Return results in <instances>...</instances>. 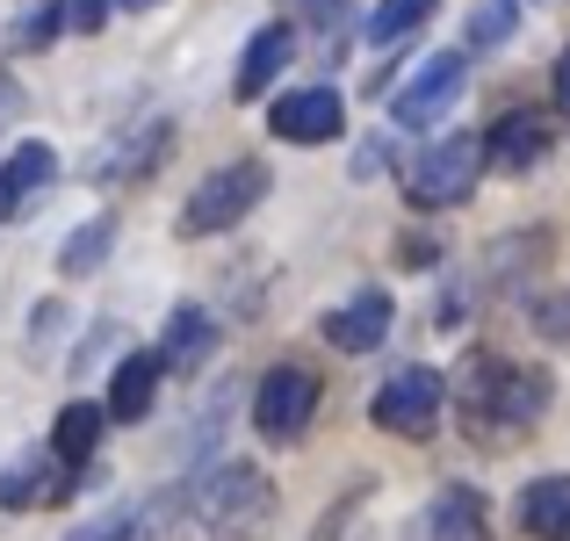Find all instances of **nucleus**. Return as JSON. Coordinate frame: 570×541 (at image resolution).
Masks as SVG:
<instances>
[{
    "label": "nucleus",
    "instance_id": "f257e3e1",
    "mask_svg": "<svg viewBox=\"0 0 570 541\" xmlns=\"http://www.w3.org/2000/svg\"><path fill=\"white\" fill-rule=\"evenodd\" d=\"M462 426L476 441H513V433H534L549 412V375L542 368H520V361L499 354H470L462 361Z\"/></svg>",
    "mask_w": 570,
    "mask_h": 541
},
{
    "label": "nucleus",
    "instance_id": "f03ea898",
    "mask_svg": "<svg viewBox=\"0 0 570 541\" xmlns=\"http://www.w3.org/2000/svg\"><path fill=\"white\" fill-rule=\"evenodd\" d=\"M195 520L209 528V541H261L275 528V484L253 462H224L203 491H195Z\"/></svg>",
    "mask_w": 570,
    "mask_h": 541
},
{
    "label": "nucleus",
    "instance_id": "7ed1b4c3",
    "mask_svg": "<svg viewBox=\"0 0 570 541\" xmlns=\"http://www.w3.org/2000/svg\"><path fill=\"white\" fill-rule=\"evenodd\" d=\"M261 195H267V167H261V159H232V167H217L181 203V238H209V232L246 224L253 209H261Z\"/></svg>",
    "mask_w": 570,
    "mask_h": 541
},
{
    "label": "nucleus",
    "instance_id": "20e7f679",
    "mask_svg": "<svg viewBox=\"0 0 570 541\" xmlns=\"http://www.w3.org/2000/svg\"><path fill=\"white\" fill-rule=\"evenodd\" d=\"M491 167V145L484 138H441V145H426V153L412 159V174H404V195H412L419 209H455V203H470V188H476V174Z\"/></svg>",
    "mask_w": 570,
    "mask_h": 541
},
{
    "label": "nucleus",
    "instance_id": "39448f33",
    "mask_svg": "<svg viewBox=\"0 0 570 541\" xmlns=\"http://www.w3.org/2000/svg\"><path fill=\"white\" fill-rule=\"evenodd\" d=\"M441 397H448L441 375L419 368V361H404V368L376 390V404H368V412H376V426L397 433V441H426V433L441 426Z\"/></svg>",
    "mask_w": 570,
    "mask_h": 541
},
{
    "label": "nucleus",
    "instance_id": "423d86ee",
    "mask_svg": "<svg viewBox=\"0 0 570 541\" xmlns=\"http://www.w3.org/2000/svg\"><path fill=\"white\" fill-rule=\"evenodd\" d=\"M462 80H470V51H433L426 66L412 72V80L390 95V116H397V130H433L448 109L462 101Z\"/></svg>",
    "mask_w": 570,
    "mask_h": 541
},
{
    "label": "nucleus",
    "instance_id": "0eeeda50",
    "mask_svg": "<svg viewBox=\"0 0 570 541\" xmlns=\"http://www.w3.org/2000/svg\"><path fill=\"white\" fill-rule=\"evenodd\" d=\"M318 419V375L304 361H282V368L261 375V397H253V426L267 441H296V433Z\"/></svg>",
    "mask_w": 570,
    "mask_h": 541
},
{
    "label": "nucleus",
    "instance_id": "6e6552de",
    "mask_svg": "<svg viewBox=\"0 0 570 541\" xmlns=\"http://www.w3.org/2000/svg\"><path fill=\"white\" fill-rule=\"evenodd\" d=\"M267 130H275L282 145H333L340 130H347V101H340L333 87H296V95H282L275 109H267Z\"/></svg>",
    "mask_w": 570,
    "mask_h": 541
},
{
    "label": "nucleus",
    "instance_id": "1a4fd4ad",
    "mask_svg": "<svg viewBox=\"0 0 570 541\" xmlns=\"http://www.w3.org/2000/svg\"><path fill=\"white\" fill-rule=\"evenodd\" d=\"M325 340H333L340 354H376L390 340V296L362 289V296H347L340 311H325Z\"/></svg>",
    "mask_w": 570,
    "mask_h": 541
},
{
    "label": "nucleus",
    "instance_id": "9d476101",
    "mask_svg": "<svg viewBox=\"0 0 570 541\" xmlns=\"http://www.w3.org/2000/svg\"><path fill=\"white\" fill-rule=\"evenodd\" d=\"M484 145H491V167L528 174V167H542V159H549V116L513 109V116H499V130H491Z\"/></svg>",
    "mask_w": 570,
    "mask_h": 541
},
{
    "label": "nucleus",
    "instance_id": "9b49d317",
    "mask_svg": "<svg viewBox=\"0 0 570 541\" xmlns=\"http://www.w3.org/2000/svg\"><path fill=\"white\" fill-rule=\"evenodd\" d=\"M159 375H167V361L159 354H124L109 375V419H124V426H138L145 412H153L159 397Z\"/></svg>",
    "mask_w": 570,
    "mask_h": 541
},
{
    "label": "nucleus",
    "instance_id": "f8f14e48",
    "mask_svg": "<svg viewBox=\"0 0 570 541\" xmlns=\"http://www.w3.org/2000/svg\"><path fill=\"white\" fill-rule=\"evenodd\" d=\"M289 51H296V29H289V22H267L261 37L246 43V58H238L232 95H238V101H261V95H267V80H275V72L289 66Z\"/></svg>",
    "mask_w": 570,
    "mask_h": 541
},
{
    "label": "nucleus",
    "instance_id": "ddd939ff",
    "mask_svg": "<svg viewBox=\"0 0 570 541\" xmlns=\"http://www.w3.org/2000/svg\"><path fill=\"white\" fill-rule=\"evenodd\" d=\"M72 491V470L58 455H29L14 476H0V505L8 513H29V505H51V499H66Z\"/></svg>",
    "mask_w": 570,
    "mask_h": 541
},
{
    "label": "nucleus",
    "instance_id": "4468645a",
    "mask_svg": "<svg viewBox=\"0 0 570 541\" xmlns=\"http://www.w3.org/2000/svg\"><path fill=\"white\" fill-rule=\"evenodd\" d=\"M520 534L570 541V476H534V484L520 491Z\"/></svg>",
    "mask_w": 570,
    "mask_h": 541
},
{
    "label": "nucleus",
    "instance_id": "2eb2a0df",
    "mask_svg": "<svg viewBox=\"0 0 570 541\" xmlns=\"http://www.w3.org/2000/svg\"><path fill=\"white\" fill-rule=\"evenodd\" d=\"M419 541H484V499L462 484H448L419 520Z\"/></svg>",
    "mask_w": 570,
    "mask_h": 541
},
{
    "label": "nucleus",
    "instance_id": "dca6fc26",
    "mask_svg": "<svg viewBox=\"0 0 570 541\" xmlns=\"http://www.w3.org/2000/svg\"><path fill=\"white\" fill-rule=\"evenodd\" d=\"M209 347H217V325H209V311L203 304H181L167 318V333H159V361H167V368H203L209 361Z\"/></svg>",
    "mask_w": 570,
    "mask_h": 541
},
{
    "label": "nucleus",
    "instance_id": "f3484780",
    "mask_svg": "<svg viewBox=\"0 0 570 541\" xmlns=\"http://www.w3.org/2000/svg\"><path fill=\"white\" fill-rule=\"evenodd\" d=\"M101 426H109V404H66L51 419V455L66 470H87V455L101 447Z\"/></svg>",
    "mask_w": 570,
    "mask_h": 541
},
{
    "label": "nucleus",
    "instance_id": "a211bd4d",
    "mask_svg": "<svg viewBox=\"0 0 570 541\" xmlns=\"http://www.w3.org/2000/svg\"><path fill=\"white\" fill-rule=\"evenodd\" d=\"M51 174H58L51 145H14L8 167H0V217H14V209H22V203H29V195H37Z\"/></svg>",
    "mask_w": 570,
    "mask_h": 541
},
{
    "label": "nucleus",
    "instance_id": "6ab92c4d",
    "mask_svg": "<svg viewBox=\"0 0 570 541\" xmlns=\"http://www.w3.org/2000/svg\"><path fill=\"white\" fill-rule=\"evenodd\" d=\"M109 238H116V224H109V217H87L80 232L58 246V275H95V267L109 260Z\"/></svg>",
    "mask_w": 570,
    "mask_h": 541
},
{
    "label": "nucleus",
    "instance_id": "aec40b11",
    "mask_svg": "<svg viewBox=\"0 0 570 541\" xmlns=\"http://www.w3.org/2000/svg\"><path fill=\"white\" fill-rule=\"evenodd\" d=\"M159 153H167V124H145L130 145H116V153L101 159V180H138V174H153Z\"/></svg>",
    "mask_w": 570,
    "mask_h": 541
},
{
    "label": "nucleus",
    "instance_id": "412c9836",
    "mask_svg": "<svg viewBox=\"0 0 570 541\" xmlns=\"http://www.w3.org/2000/svg\"><path fill=\"white\" fill-rule=\"evenodd\" d=\"M433 8H441V0H376V14H368V43H404Z\"/></svg>",
    "mask_w": 570,
    "mask_h": 541
},
{
    "label": "nucleus",
    "instance_id": "4be33fe9",
    "mask_svg": "<svg viewBox=\"0 0 570 541\" xmlns=\"http://www.w3.org/2000/svg\"><path fill=\"white\" fill-rule=\"evenodd\" d=\"M58 22H66V0H22L8 43H14V51H43V43L58 37Z\"/></svg>",
    "mask_w": 570,
    "mask_h": 541
},
{
    "label": "nucleus",
    "instance_id": "5701e85b",
    "mask_svg": "<svg viewBox=\"0 0 570 541\" xmlns=\"http://www.w3.org/2000/svg\"><path fill=\"white\" fill-rule=\"evenodd\" d=\"M513 37V0H476L470 8V51H499Z\"/></svg>",
    "mask_w": 570,
    "mask_h": 541
},
{
    "label": "nucleus",
    "instance_id": "b1692460",
    "mask_svg": "<svg viewBox=\"0 0 570 541\" xmlns=\"http://www.w3.org/2000/svg\"><path fill=\"white\" fill-rule=\"evenodd\" d=\"M528 318H534V333H542V340H557V347H570V289H549V296H534V304H528Z\"/></svg>",
    "mask_w": 570,
    "mask_h": 541
},
{
    "label": "nucleus",
    "instance_id": "393cba45",
    "mask_svg": "<svg viewBox=\"0 0 570 541\" xmlns=\"http://www.w3.org/2000/svg\"><path fill=\"white\" fill-rule=\"evenodd\" d=\"M138 534V513L130 505H116V513H101V520H87V528H72L66 541H130Z\"/></svg>",
    "mask_w": 570,
    "mask_h": 541
},
{
    "label": "nucleus",
    "instance_id": "a878e982",
    "mask_svg": "<svg viewBox=\"0 0 570 541\" xmlns=\"http://www.w3.org/2000/svg\"><path fill=\"white\" fill-rule=\"evenodd\" d=\"M109 8L116 0H66V29L72 37H101V29H109Z\"/></svg>",
    "mask_w": 570,
    "mask_h": 541
},
{
    "label": "nucleus",
    "instance_id": "bb28decb",
    "mask_svg": "<svg viewBox=\"0 0 570 541\" xmlns=\"http://www.w3.org/2000/svg\"><path fill=\"white\" fill-rule=\"evenodd\" d=\"M296 8L318 14V22H340V14H347V0H296Z\"/></svg>",
    "mask_w": 570,
    "mask_h": 541
},
{
    "label": "nucleus",
    "instance_id": "cd10ccee",
    "mask_svg": "<svg viewBox=\"0 0 570 541\" xmlns=\"http://www.w3.org/2000/svg\"><path fill=\"white\" fill-rule=\"evenodd\" d=\"M557 109L570 116V43H563V58H557Z\"/></svg>",
    "mask_w": 570,
    "mask_h": 541
},
{
    "label": "nucleus",
    "instance_id": "c85d7f7f",
    "mask_svg": "<svg viewBox=\"0 0 570 541\" xmlns=\"http://www.w3.org/2000/svg\"><path fill=\"white\" fill-rule=\"evenodd\" d=\"M116 8H153V0H116Z\"/></svg>",
    "mask_w": 570,
    "mask_h": 541
}]
</instances>
